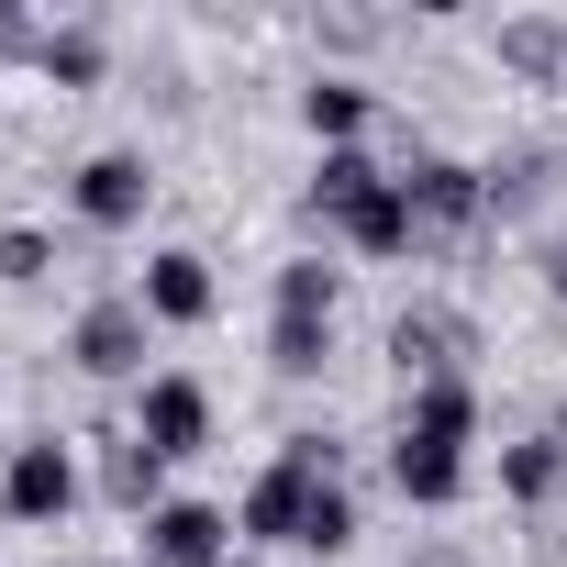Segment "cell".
I'll list each match as a JSON object with an SVG mask.
<instances>
[{
    "mask_svg": "<svg viewBox=\"0 0 567 567\" xmlns=\"http://www.w3.org/2000/svg\"><path fill=\"white\" fill-rule=\"evenodd\" d=\"M234 534L245 545H278V556H346L357 545V489H346V456L323 434H290L234 501Z\"/></svg>",
    "mask_w": 567,
    "mask_h": 567,
    "instance_id": "obj_1",
    "label": "cell"
},
{
    "mask_svg": "<svg viewBox=\"0 0 567 567\" xmlns=\"http://www.w3.org/2000/svg\"><path fill=\"white\" fill-rule=\"evenodd\" d=\"M467 445H478V379H423L401 401V434H390V489L412 512H456L467 501Z\"/></svg>",
    "mask_w": 567,
    "mask_h": 567,
    "instance_id": "obj_2",
    "label": "cell"
},
{
    "mask_svg": "<svg viewBox=\"0 0 567 567\" xmlns=\"http://www.w3.org/2000/svg\"><path fill=\"white\" fill-rule=\"evenodd\" d=\"M312 223H323L334 245L379 256V267L423 245V223H412V200H401V167H379L368 145H334V156H312Z\"/></svg>",
    "mask_w": 567,
    "mask_h": 567,
    "instance_id": "obj_3",
    "label": "cell"
},
{
    "mask_svg": "<svg viewBox=\"0 0 567 567\" xmlns=\"http://www.w3.org/2000/svg\"><path fill=\"white\" fill-rule=\"evenodd\" d=\"M79 489H90V478H79V445H68V434H23L12 456H0V523H34V534H45V523L79 512Z\"/></svg>",
    "mask_w": 567,
    "mask_h": 567,
    "instance_id": "obj_4",
    "label": "cell"
},
{
    "mask_svg": "<svg viewBox=\"0 0 567 567\" xmlns=\"http://www.w3.org/2000/svg\"><path fill=\"white\" fill-rule=\"evenodd\" d=\"M145 346H156V323H145L134 290H101V301L68 323V368H79V379H134V390H145V379H156Z\"/></svg>",
    "mask_w": 567,
    "mask_h": 567,
    "instance_id": "obj_5",
    "label": "cell"
},
{
    "mask_svg": "<svg viewBox=\"0 0 567 567\" xmlns=\"http://www.w3.org/2000/svg\"><path fill=\"white\" fill-rule=\"evenodd\" d=\"M145 200H156V156H145V145H101V156H79V178H68V212H79L90 234H134Z\"/></svg>",
    "mask_w": 567,
    "mask_h": 567,
    "instance_id": "obj_6",
    "label": "cell"
},
{
    "mask_svg": "<svg viewBox=\"0 0 567 567\" xmlns=\"http://www.w3.org/2000/svg\"><path fill=\"white\" fill-rule=\"evenodd\" d=\"M134 301H145V323L200 334V323L223 312V278H212V256H200V245H156V256L134 267Z\"/></svg>",
    "mask_w": 567,
    "mask_h": 567,
    "instance_id": "obj_7",
    "label": "cell"
},
{
    "mask_svg": "<svg viewBox=\"0 0 567 567\" xmlns=\"http://www.w3.org/2000/svg\"><path fill=\"white\" fill-rule=\"evenodd\" d=\"M134 445H156L167 467L200 456V445H212V390H200L189 368H156V379L134 390Z\"/></svg>",
    "mask_w": 567,
    "mask_h": 567,
    "instance_id": "obj_8",
    "label": "cell"
},
{
    "mask_svg": "<svg viewBox=\"0 0 567 567\" xmlns=\"http://www.w3.org/2000/svg\"><path fill=\"white\" fill-rule=\"evenodd\" d=\"M134 534H145V567H234V545H245L223 501H156Z\"/></svg>",
    "mask_w": 567,
    "mask_h": 567,
    "instance_id": "obj_9",
    "label": "cell"
},
{
    "mask_svg": "<svg viewBox=\"0 0 567 567\" xmlns=\"http://www.w3.org/2000/svg\"><path fill=\"white\" fill-rule=\"evenodd\" d=\"M401 200H412L423 234H467V223H489V178H478L467 156H412V167H401Z\"/></svg>",
    "mask_w": 567,
    "mask_h": 567,
    "instance_id": "obj_10",
    "label": "cell"
},
{
    "mask_svg": "<svg viewBox=\"0 0 567 567\" xmlns=\"http://www.w3.org/2000/svg\"><path fill=\"white\" fill-rule=\"evenodd\" d=\"M368 123H379V90L368 79H346V68H323V79H301V134L334 156V145H368Z\"/></svg>",
    "mask_w": 567,
    "mask_h": 567,
    "instance_id": "obj_11",
    "label": "cell"
},
{
    "mask_svg": "<svg viewBox=\"0 0 567 567\" xmlns=\"http://www.w3.org/2000/svg\"><path fill=\"white\" fill-rule=\"evenodd\" d=\"M489 45H501V68H512V79H534V90H567V23H556V12H512Z\"/></svg>",
    "mask_w": 567,
    "mask_h": 567,
    "instance_id": "obj_12",
    "label": "cell"
},
{
    "mask_svg": "<svg viewBox=\"0 0 567 567\" xmlns=\"http://www.w3.org/2000/svg\"><path fill=\"white\" fill-rule=\"evenodd\" d=\"M567 489V434H523V445H501V501L512 512H545Z\"/></svg>",
    "mask_w": 567,
    "mask_h": 567,
    "instance_id": "obj_13",
    "label": "cell"
},
{
    "mask_svg": "<svg viewBox=\"0 0 567 567\" xmlns=\"http://www.w3.org/2000/svg\"><path fill=\"white\" fill-rule=\"evenodd\" d=\"M101 501L145 523V512L167 501V456H156V445H134V434H123V445H101Z\"/></svg>",
    "mask_w": 567,
    "mask_h": 567,
    "instance_id": "obj_14",
    "label": "cell"
},
{
    "mask_svg": "<svg viewBox=\"0 0 567 567\" xmlns=\"http://www.w3.org/2000/svg\"><path fill=\"white\" fill-rule=\"evenodd\" d=\"M34 68H45L56 90H101L112 45H101V23H45V34H34Z\"/></svg>",
    "mask_w": 567,
    "mask_h": 567,
    "instance_id": "obj_15",
    "label": "cell"
},
{
    "mask_svg": "<svg viewBox=\"0 0 567 567\" xmlns=\"http://www.w3.org/2000/svg\"><path fill=\"white\" fill-rule=\"evenodd\" d=\"M478 178H489V223H512V212H534V200H545L556 156H545V145H512V156H489Z\"/></svg>",
    "mask_w": 567,
    "mask_h": 567,
    "instance_id": "obj_16",
    "label": "cell"
},
{
    "mask_svg": "<svg viewBox=\"0 0 567 567\" xmlns=\"http://www.w3.org/2000/svg\"><path fill=\"white\" fill-rule=\"evenodd\" d=\"M334 357V323H312V312H267V368L278 379H312Z\"/></svg>",
    "mask_w": 567,
    "mask_h": 567,
    "instance_id": "obj_17",
    "label": "cell"
},
{
    "mask_svg": "<svg viewBox=\"0 0 567 567\" xmlns=\"http://www.w3.org/2000/svg\"><path fill=\"white\" fill-rule=\"evenodd\" d=\"M334 290H346V278H334L323 256H290V267H278V290H267V312H312V323H334Z\"/></svg>",
    "mask_w": 567,
    "mask_h": 567,
    "instance_id": "obj_18",
    "label": "cell"
},
{
    "mask_svg": "<svg viewBox=\"0 0 567 567\" xmlns=\"http://www.w3.org/2000/svg\"><path fill=\"white\" fill-rule=\"evenodd\" d=\"M0 278H12V290L56 278V234H45V223H0Z\"/></svg>",
    "mask_w": 567,
    "mask_h": 567,
    "instance_id": "obj_19",
    "label": "cell"
},
{
    "mask_svg": "<svg viewBox=\"0 0 567 567\" xmlns=\"http://www.w3.org/2000/svg\"><path fill=\"white\" fill-rule=\"evenodd\" d=\"M534 278H545V301H556V312H567V212H556V223H545V245H534Z\"/></svg>",
    "mask_w": 567,
    "mask_h": 567,
    "instance_id": "obj_20",
    "label": "cell"
}]
</instances>
